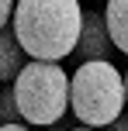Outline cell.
<instances>
[{
	"label": "cell",
	"mask_w": 128,
	"mask_h": 131,
	"mask_svg": "<svg viewBox=\"0 0 128 131\" xmlns=\"http://www.w3.org/2000/svg\"><path fill=\"white\" fill-rule=\"evenodd\" d=\"M83 7L76 0H21L14 4L11 31L17 38L21 52L31 55V62H55L69 59L80 38Z\"/></svg>",
	"instance_id": "cell-1"
},
{
	"label": "cell",
	"mask_w": 128,
	"mask_h": 131,
	"mask_svg": "<svg viewBox=\"0 0 128 131\" xmlns=\"http://www.w3.org/2000/svg\"><path fill=\"white\" fill-rule=\"evenodd\" d=\"M125 83L111 62H83L69 72V111L83 128L97 131L121 117Z\"/></svg>",
	"instance_id": "cell-2"
},
{
	"label": "cell",
	"mask_w": 128,
	"mask_h": 131,
	"mask_svg": "<svg viewBox=\"0 0 128 131\" xmlns=\"http://www.w3.org/2000/svg\"><path fill=\"white\" fill-rule=\"evenodd\" d=\"M11 90L24 124L48 128L69 111V72L55 62H24Z\"/></svg>",
	"instance_id": "cell-3"
},
{
	"label": "cell",
	"mask_w": 128,
	"mask_h": 131,
	"mask_svg": "<svg viewBox=\"0 0 128 131\" xmlns=\"http://www.w3.org/2000/svg\"><path fill=\"white\" fill-rule=\"evenodd\" d=\"M114 55V45L107 38V28H104V17L97 10H83V21H80V38H76V48H73V59L76 62H111Z\"/></svg>",
	"instance_id": "cell-4"
},
{
	"label": "cell",
	"mask_w": 128,
	"mask_h": 131,
	"mask_svg": "<svg viewBox=\"0 0 128 131\" xmlns=\"http://www.w3.org/2000/svg\"><path fill=\"white\" fill-rule=\"evenodd\" d=\"M101 17H104V28H107V38L114 45V52L128 55V0H111Z\"/></svg>",
	"instance_id": "cell-5"
},
{
	"label": "cell",
	"mask_w": 128,
	"mask_h": 131,
	"mask_svg": "<svg viewBox=\"0 0 128 131\" xmlns=\"http://www.w3.org/2000/svg\"><path fill=\"white\" fill-rule=\"evenodd\" d=\"M21 69H24V52H21L14 31H11V28H4V31H0V83L11 86L14 79H17Z\"/></svg>",
	"instance_id": "cell-6"
},
{
	"label": "cell",
	"mask_w": 128,
	"mask_h": 131,
	"mask_svg": "<svg viewBox=\"0 0 128 131\" xmlns=\"http://www.w3.org/2000/svg\"><path fill=\"white\" fill-rule=\"evenodd\" d=\"M4 124H21L17 104H14V90L11 86H0V128Z\"/></svg>",
	"instance_id": "cell-7"
},
{
	"label": "cell",
	"mask_w": 128,
	"mask_h": 131,
	"mask_svg": "<svg viewBox=\"0 0 128 131\" xmlns=\"http://www.w3.org/2000/svg\"><path fill=\"white\" fill-rule=\"evenodd\" d=\"M11 17H14V4L11 0H0V31L11 28Z\"/></svg>",
	"instance_id": "cell-8"
},
{
	"label": "cell",
	"mask_w": 128,
	"mask_h": 131,
	"mask_svg": "<svg viewBox=\"0 0 128 131\" xmlns=\"http://www.w3.org/2000/svg\"><path fill=\"white\" fill-rule=\"evenodd\" d=\"M104 131H128V114H121L118 121H111V124L104 128Z\"/></svg>",
	"instance_id": "cell-9"
},
{
	"label": "cell",
	"mask_w": 128,
	"mask_h": 131,
	"mask_svg": "<svg viewBox=\"0 0 128 131\" xmlns=\"http://www.w3.org/2000/svg\"><path fill=\"white\" fill-rule=\"evenodd\" d=\"M0 131H31V128H28V124H4Z\"/></svg>",
	"instance_id": "cell-10"
},
{
	"label": "cell",
	"mask_w": 128,
	"mask_h": 131,
	"mask_svg": "<svg viewBox=\"0 0 128 131\" xmlns=\"http://www.w3.org/2000/svg\"><path fill=\"white\" fill-rule=\"evenodd\" d=\"M121 83H125V104H128V69L121 72Z\"/></svg>",
	"instance_id": "cell-11"
},
{
	"label": "cell",
	"mask_w": 128,
	"mask_h": 131,
	"mask_svg": "<svg viewBox=\"0 0 128 131\" xmlns=\"http://www.w3.org/2000/svg\"><path fill=\"white\" fill-rule=\"evenodd\" d=\"M73 131H90V128H73Z\"/></svg>",
	"instance_id": "cell-12"
}]
</instances>
